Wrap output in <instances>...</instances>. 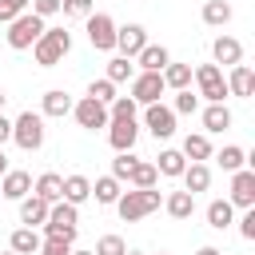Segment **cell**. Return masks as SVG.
<instances>
[{
    "instance_id": "obj_1",
    "label": "cell",
    "mask_w": 255,
    "mask_h": 255,
    "mask_svg": "<svg viewBox=\"0 0 255 255\" xmlns=\"http://www.w3.org/2000/svg\"><path fill=\"white\" fill-rule=\"evenodd\" d=\"M112 207L120 211L124 223H139V219H147L151 211L163 207V195H159L155 187H128V191H120V199H116Z\"/></svg>"
},
{
    "instance_id": "obj_2",
    "label": "cell",
    "mask_w": 255,
    "mask_h": 255,
    "mask_svg": "<svg viewBox=\"0 0 255 255\" xmlns=\"http://www.w3.org/2000/svg\"><path fill=\"white\" fill-rule=\"evenodd\" d=\"M76 231H80V207L68 203V199H56V203L48 207V219H44V239L76 243Z\"/></svg>"
},
{
    "instance_id": "obj_3",
    "label": "cell",
    "mask_w": 255,
    "mask_h": 255,
    "mask_svg": "<svg viewBox=\"0 0 255 255\" xmlns=\"http://www.w3.org/2000/svg\"><path fill=\"white\" fill-rule=\"evenodd\" d=\"M68 52H72V32L68 28H44L40 40L32 44V56H36L40 68H56Z\"/></svg>"
},
{
    "instance_id": "obj_4",
    "label": "cell",
    "mask_w": 255,
    "mask_h": 255,
    "mask_svg": "<svg viewBox=\"0 0 255 255\" xmlns=\"http://www.w3.org/2000/svg\"><path fill=\"white\" fill-rule=\"evenodd\" d=\"M44 28H48V24H44V20H40V16L28 8V12H20L16 20H8L4 40H8V48H12V52H28V48L40 40V32H44Z\"/></svg>"
},
{
    "instance_id": "obj_5",
    "label": "cell",
    "mask_w": 255,
    "mask_h": 255,
    "mask_svg": "<svg viewBox=\"0 0 255 255\" xmlns=\"http://www.w3.org/2000/svg\"><path fill=\"white\" fill-rule=\"evenodd\" d=\"M12 139L20 151H40L44 147V116L40 112H20L12 120Z\"/></svg>"
},
{
    "instance_id": "obj_6",
    "label": "cell",
    "mask_w": 255,
    "mask_h": 255,
    "mask_svg": "<svg viewBox=\"0 0 255 255\" xmlns=\"http://www.w3.org/2000/svg\"><path fill=\"white\" fill-rule=\"evenodd\" d=\"M191 80L199 84L195 96H203L207 104H223V100H227V80H223V68H219V64H199V68L191 72Z\"/></svg>"
},
{
    "instance_id": "obj_7",
    "label": "cell",
    "mask_w": 255,
    "mask_h": 255,
    "mask_svg": "<svg viewBox=\"0 0 255 255\" xmlns=\"http://www.w3.org/2000/svg\"><path fill=\"white\" fill-rule=\"evenodd\" d=\"M88 20V44L96 48V52H112L116 48V20L108 16V12H92V16H84Z\"/></svg>"
},
{
    "instance_id": "obj_8",
    "label": "cell",
    "mask_w": 255,
    "mask_h": 255,
    "mask_svg": "<svg viewBox=\"0 0 255 255\" xmlns=\"http://www.w3.org/2000/svg\"><path fill=\"white\" fill-rule=\"evenodd\" d=\"M163 92H167V84H163L159 72H135V76H131V100H135L139 108L155 104Z\"/></svg>"
},
{
    "instance_id": "obj_9",
    "label": "cell",
    "mask_w": 255,
    "mask_h": 255,
    "mask_svg": "<svg viewBox=\"0 0 255 255\" xmlns=\"http://www.w3.org/2000/svg\"><path fill=\"white\" fill-rule=\"evenodd\" d=\"M143 124H147V131L155 135V139H171L175 135V112L167 108V104H147L143 108Z\"/></svg>"
},
{
    "instance_id": "obj_10",
    "label": "cell",
    "mask_w": 255,
    "mask_h": 255,
    "mask_svg": "<svg viewBox=\"0 0 255 255\" xmlns=\"http://www.w3.org/2000/svg\"><path fill=\"white\" fill-rule=\"evenodd\" d=\"M72 116H76V124H80V128H88V131L108 128V104H100V100H92V96L76 100V104H72Z\"/></svg>"
},
{
    "instance_id": "obj_11",
    "label": "cell",
    "mask_w": 255,
    "mask_h": 255,
    "mask_svg": "<svg viewBox=\"0 0 255 255\" xmlns=\"http://www.w3.org/2000/svg\"><path fill=\"white\" fill-rule=\"evenodd\" d=\"M231 207H255V167L231 171Z\"/></svg>"
},
{
    "instance_id": "obj_12",
    "label": "cell",
    "mask_w": 255,
    "mask_h": 255,
    "mask_svg": "<svg viewBox=\"0 0 255 255\" xmlns=\"http://www.w3.org/2000/svg\"><path fill=\"white\" fill-rule=\"evenodd\" d=\"M143 44H147V28H143V24H124V28H116V52H120V56L135 60Z\"/></svg>"
},
{
    "instance_id": "obj_13",
    "label": "cell",
    "mask_w": 255,
    "mask_h": 255,
    "mask_svg": "<svg viewBox=\"0 0 255 255\" xmlns=\"http://www.w3.org/2000/svg\"><path fill=\"white\" fill-rule=\"evenodd\" d=\"M139 139V124L135 120H108V143L116 151H131Z\"/></svg>"
},
{
    "instance_id": "obj_14",
    "label": "cell",
    "mask_w": 255,
    "mask_h": 255,
    "mask_svg": "<svg viewBox=\"0 0 255 255\" xmlns=\"http://www.w3.org/2000/svg\"><path fill=\"white\" fill-rule=\"evenodd\" d=\"M72 96L64 92V88H48L44 92V104H40V116H48V120H64V116H72Z\"/></svg>"
},
{
    "instance_id": "obj_15",
    "label": "cell",
    "mask_w": 255,
    "mask_h": 255,
    "mask_svg": "<svg viewBox=\"0 0 255 255\" xmlns=\"http://www.w3.org/2000/svg\"><path fill=\"white\" fill-rule=\"evenodd\" d=\"M16 203H20V223H24V227H44V219H48V207H52V203H44L36 191H28V195H24V199H16Z\"/></svg>"
},
{
    "instance_id": "obj_16",
    "label": "cell",
    "mask_w": 255,
    "mask_h": 255,
    "mask_svg": "<svg viewBox=\"0 0 255 255\" xmlns=\"http://www.w3.org/2000/svg\"><path fill=\"white\" fill-rule=\"evenodd\" d=\"M227 96H239V100L255 96V72H251L247 64H231V76H227Z\"/></svg>"
},
{
    "instance_id": "obj_17",
    "label": "cell",
    "mask_w": 255,
    "mask_h": 255,
    "mask_svg": "<svg viewBox=\"0 0 255 255\" xmlns=\"http://www.w3.org/2000/svg\"><path fill=\"white\" fill-rule=\"evenodd\" d=\"M28 191H32V175H28V171H4V175H0V195H4V199L16 203V199H24Z\"/></svg>"
},
{
    "instance_id": "obj_18",
    "label": "cell",
    "mask_w": 255,
    "mask_h": 255,
    "mask_svg": "<svg viewBox=\"0 0 255 255\" xmlns=\"http://www.w3.org/2000/svg\"><path fill=\"white\" fill-rule=\"evenodd\" d=\"M211 56H215V64H243V44L235 40V36H215V44H211Z\"/></svg>"
},
{
    "instance_id": "obj_19",
    "label": "cell",
    "mask_w": 255,
    "mask_h": 255,
    "mask_svg": "<svg viewBox=\"0 0 255 255\" xmlns=\"http://www.w3.org/2000/svg\"><path fill=\"white\" fill-rule=\"evenodd\" d=\"M171 60V52L163 48V44H143L139 48V56H135V64H139V72H163V64Z\"/></svg>"
},
{
    "instance_id": "obj_20",
    "label": "cell",
    "mask_w": 255,
    "mask_h": 255,
    "mask_svg": "<svg viewBox=\"0 0 255 255\" xmlns=\"http://www.w3.org/2000/svg\"><path fill=\"white\" fill-rule=\"evenodd\" d=\"M179 179H183V191L199 195V191H207V187H211V167H207V163H187Z\"/></svg>"
},
{
    "instance_id": "obj_21",
    "label": "cell",
    "mask_w": 255,
    "mask_h": 255,
    "mask_svg": "<svg viewBox=\"0 0 255 255\" xmlns=\"http://www.w3.org/2000/svg\"><path fill=\"white\" fill-rule=\"evenodd\" d=\"M32 191H36L44 203H56V199H64V175H56V171H44V175L32 183Z\"/></svg>"
},
{
    "instance_id": "obj_22",
    "label": "cell",
    "mask_w": 255,
    "mask_h": 255,
    "mask_svg": "<svg viewBox=\"0 0 255 255\" xmlns=\"http://www.w3.org/2000/svg\"><path fill=\"white\" fill-rule=\"evenodd\" d=\"M163 211H167L171 219H191V215H195V195H191V191H171V195L163 199Z\"/></svg>"
},
{
    "instance_id": "obj_23",
    "label": "cell",
    "mask_w": 255,
    "mask_h": 255,
    "mask_svg": "<svg viewBox=\"0 0 255 255\" xmlns=\"http://www.w3.org/2000/svg\"><path fill=\"white\" fill-rule=\"evenodd\" d=\"M231 223H235V207H231V199H211V203H207V227L227 231Z\"/></svg>"
},
{
    "instance_id": "obj_24",
    "label": "cell",
    "mask_w": 255,
    "mask_h": 255,
    "mask_svg": "<svg viewBox=\"0 0 255 255\" xmlns=\"http://www.w3.org/2000/svg\"><path fill=\"white\" fill-rule=\"evenodd\" d=\"M40 243H44V239H40V231H36V227H16V231H12V239H8V247H12L16 255H36V251H40Z\"/></svg>"
},
{
    "instance_id": "obj_25",
    "label": "cell",
    "mask_w": 255,
    "mask_h": 255,
    "mask_svg": "<svg viewBox=\"0 0 255 255\" xmlns=\"http://www.w3.org/2000/svg\"><path fill=\"white\" fill-rule=\"evenodd\" d=\"M64 199L76 203V207L88 203V199H92V179H88V175H64Z\"/></svg>"
},
{
    "instance_id": "obj_26",
    "label": "cell",
    "mask_w": 255,
    "mask_h": 255,
    "mask_svg": "<svg viewBox=\"0 0 255 255\" xmlns=\"http://www.w3.org/2000/svg\"><path fill=\"white\" fill-rule=\"evenodd\" d=\"M159 76H163V84H167L171 92H179V88H191V64H175V60H167Z\"/></svg>"
},
{
    "instance_id": "obj_27",
    "label": "cell",
    "mask_w": 255,
    "mask_h": 255,
    "mask_svg": "<svg viewBox=\"0 0 255 255\" xmlns=\"http://www.w3.org/2000/svg\"><path fill=\"white\" fill-rule=\"evenodd\" d=\"M231 128V108L227 104H207L203 108V131H227Z\"/></svg>"
},
{
    "instance_id": "obj_28",
    "label": "cell",
    "mask_w": 255,
    "mask_h": 255,
    "mask_svg": "<svg viewBox=\"0 0 255 255\" xmlns=\"http://www.w3.org/2000/svg\"><path fill=\"white\" fill-rule=\"evenodd\" d=\"M183 159H191V163H203V159H211V139L203 135V131H195V135H187L183 139Z\"/></svg>"
},
{
    "instance_id": "obj_29",
    "label": "cell",
    "mask_w": 255,
    "mask_h": 255,
    "mask_svg": "<svg viewBox=\"0 0 255 255\" xmlns=\"http://www.w3.org/2000/svg\"><path fill=\"white\" fill-rule=\"evenodd\" d=\"M183 167H187V159H183V151H175V147L159 151V159H155V171H159V175H171V179H179Z\"/></svg>"
},
{
    "instance_id": "obj_30",
    "label": "cell",
    "mask_w": 255,
    "mask_h": 255,
    "mask_svg": "<svg viewBox=\"0 0 255 255\" xmlns=\"http://www.w3.org/2000/svg\"><path fill=\"white\" fill-rule=\"evenodd\" d=\"M120 191H124V187H120L116 175H100V179L92 183V195H96V203H104V207H112V203L120 199Z\"/></svg>"
},
{
    "instance_id": "obj_31",
    "label": "cell",
    "mask_w": 255,
    "mask_h": 255,
    "mask_svg": "<svg viewBox=\"0 0 255 255\" xmlns=\"http://www.w3.org/2000/svg\"><path fill=\"white\" fill-rule=\"evenodd\" d=\"M203 24H207V28L231 24V4H227V0H207V4H203Z\"/></svg>"
},
{
    "instance_id": "obj_32",
    "label": "cell",
    "mask_w": 255,
    "mask_h": 255,
    "mask_svg": "<svg viewBox=\"0 0 255 255\" xmlns=\"http://www.w3.org/2000/svg\"><path fill=\"white\" fill-rule=\"evenodd\" d=\"M155 179H159V171L147 159H135V167L128 171V187H155Z\"/></svg>"
},
{
    "instance_id": "obj_33",
    "label": "cell",
    "mask_w": 255,
    "mask_h": 255,
    "mask_svg": "<svg viewBox=\"0 0 255 255\" xmlns=\"http://www.w3.org/2000/svg\"><path fill=\"white\" fill-rule=\"evenodd\" d=\"M104 76H108L112 84H124V80H131V76H135V64H131L128 56H112V60H108V72H104Z\"/></svg>"
},
{
    "instance_id": "obj_34",
    "label": "cell",
    "mask_w": 255,
    "mask_h": 255,
    "mask_svg": "<svg viewBox=\"0 0 255 255\" xmlns=\"http://www.w3.org/2000/svg\"><path fill=\"white\" fill-rule=\"evenodd\" d=\"M135 112H139V104L131 96H116L108 104V120H135Z\"/></svg>"
},
{
    "instance_id": "obj_35",
    "label": "cell",
    "mask_w": 255,
    "mask_h": 255,
    "mask_svg": "<svg viewBox=\"0 0 255 255\" xmlns=\"http://www.w3.org/2000/svg\"><path fill=\"white\" fill-rule=\"evenodd\" d=\"M215 159L223 163V171H239V167H247V151H243V147H235V143H227Z\"/></svg>"
},
{
    "instance_id": "obj_36",
    "label": "cell",
    "mask_w": 255,
    "mask_h": 255,
    "mask_svg": "<svg viewBox=\"0 0 255 255\" xmlns=\"http://www.w3.org/2000/svg\"><path fill=\"white\" fill-rule=\"evenodd\" d=\"M88 96H92V100H100V104H112V100H116V84H112L108 76H100V80H92V84H88Z\"/></svg>"
},
{
    "instance_id": "obj_37",
    "label": "cell",
    "mask_w": 255,
    "mask_h": 255,
    "mask_svg": "<svg viewBox=\"0 0 255 255\" xmlns=\"http://www.w3.org/2000/svg\"><path fill=\"white\" fill-rule=\"evenodd\" d=\"M195 108H199V96H195L191 88H179V92H175V104H171V112H175V116H191Z\"/></svg>"
},
{
    "instance_id": "obj_38",
    "label": "cell",
    "mask_w": 255,
    "mask_h": 255,
    "mask_svg": "<svg viewBox=\"0 0 255 255\" xmlns=\"http://www.w3.org/2000/svg\"><path fill=\"white\" fill-rule=\"evenodd\" d=\"M124 251H128V243L120 235H100L96 239V255H124Z\"/></svg>"
},
{
    "instance_id": "obj_39",
    "label": "cell",
    "mask_w": 255,
    "mask_h": 255,
    "mask_svg": "<svg viewBox=\"0 0 255 255\" xmlns=\"http://www.w3.org/2000/svg\"><path fill=\"white\" fill-rule=\"evenodd\" d=\"M131 167H135V155H131V151H116V159H112V175H116L120 183L128 179V171H131Z\"/></svg>"
},
{
    "instance_id": "obj_40",
    "label": "cell",
    "mask_w": 255,
    "mask_h": 255,
    "mask_svg": "<svg viewBox=\"0 0 255 255\" xmlns=\"http://www.w3.org/2000/svg\"><path fill=\"white\" fill-rule=\"evenodd\" d=\"M60 12L72 20H84V16H92V0H60Z\"/></svg>"
},
{
    "instance_id": "obj_41",
    "label": "cell",
    "mask_w": 255,
    "mask_h": 255,
    "mask_svg": "<svg viewBox=\"0 0 255 255\" xmlns=\"http://www.w3.org/2000/svg\"><path fill=\"white\" fill-rule=\"evenodd\" d=\"M20 12H28V0H0V24L16 20Z\"/></svg>"
},
{
    "instance_id": "obj_42",
    "label": "cell",
    "mask_w": 255,
    "mask_h": 255,
    "mask_svg": "<svg viewBox=\"0 0 255 255\" xmlns=\"http://www.w3.org/2000/svg\"><path fill=\"white\" fill-rule=\"evenodd\" d=\"M36 255H72V243H64V239H44Z\"/></svg>"
},
{
    "instance_id": "obj_43",
    "label": "cell",
    "mask_w": 255,
    "mask_h": 255,
    "mask_svg": "<svg viewBox=\"0 0 255 255\" xmlns=\"http://www.w3.org/2000/svg\"><path fill=\"white\" fill-rule=\"evenodd\" d=\"M239 235H243V239H255V207H243V219H239Z\"/></svg>"
},
{
    "instance_id": "obj_44",
    "label": "cell",
    "mask_w": 255,
    "mask_h": 255,
    "mask_svg": "<svg viewBox=\"0 0 255 255\" xmlns=\"http://www.w3.org/2000/svg\"><path fill=\"white\" fill-rule=\"evenodd\" d=\"M32 12H36L40 20H48V16L60 12V0H32Z\"/></svg>"
},
{
    "instance_id": "obj_45",
    "label": "cell",
    "mask_w": 255,
    "mask_h": 255,
    "mask_svg": "<svg viewBox=\"0 0 255 255\" xmlns=\"http://www.w3.org/2000/svg\"><path fill=\"white\" fill-rule=\"evenodd\" d=\"M12 139V120H4V112H0V147Z\"/></svg>"
},
{
    "instance_id": "obj_46",
    "label": "cell",
    "mask_w": 255,
    "mask_h": 255,
    "mask_svg": "<svg viewBox=\"0 0 255 255\" xmlns=\"http://www.w3.org/2000/svg\"><path fill=\"white\" fill-rule=\"evenodd\" d=\"M195 255H223V251H219V247H199Z\"/></svg>"
},
{
    "instance_id": "obj_47",
    "label": "cell",
    "mask_w": 255,
    "mask_h": 255,
    "mask_svg": "<svg viewBox=\"0 0 255 255\" xmlns=\"http://www.w3.org/2000/svg\"><path fill=\"white\" fill-rule=\"evenodd\" d=\"M8 171V155H4V147H0V175Z\"/></svg>"
},
{
    "instance_id": "obj_48",
    "label": "cell",
    "mask_w": 255,
    "mask_h": 255,
    "mask_svg": "<svg viewBox=\"0 0 255 255\" xmlns=\"http://www.w3.org/2000/svg\"><path fill=\"white\" fill-rule=\"evenodd\" d=\"M72 255H96V251H76V247H72Z\"/></svg>"
},
{
    "instance_id": "obj_49",
    "label": "cell",
    "mask_w": 255,
    "mask_h": 255,
    "mask_svg": "<svg viewBox=\"0 0 255 255\" xmlns=\"http://www.w3.org/2000/svg\"><path fill=\"white\" fill-rule=\"evenodd\" d=\"M4 100H8V96H4V88H0V112H4Z\"/></svg>"
},
{
    "instance_id": "obj_50",
    "label": "cell",
    "mask_w": 255,
    "mask_h": 255,
    "mask_svg": "<svg viewBox=\"0 0 255 255\" xmlns=\"http://www.w3.org/2000/svg\"><path fill=\"white\" fill-rule=\"evenodd\" d=\"M0 255H16V251H12V247H8V251H0Z\"/></svg>"
},
{
    "instance_id": "obj_51",
    "label": "cell",
    "mask_w": 255,
    "mask_h": 255,
    "mask_svg": "<svg viewBox=\"0 0 255 255\" xmlns=\"http://www.w3.org/2000/svg\"><path fill=\"white\" fill-rule=\"evenodd\" d=\"M124 255H143V251H124Z\"/></svg>"
},
{
    "instance_id": "obj_52",
    "label": "cell",
    "mask_w": 255,
    "mask_h": 255,
    "mask_svg": "<svg viewBox=\"0 0 255 255\" xmlns=\"http://www.w3.org/2000/svg\"><path fill=\"white\" fill-rule=\"evenodd\" d=\"M159 255H167V251H159Z\"/></svg>"
},
{
    "instance_id": "obj_53",
    "label": "cell",
    "mask_w": 255,
    "mask_h": 255,
    "mask_svg": "<svg viewBox=\"0 0 255 255\" xmlns=\"http://www.w3.org/2000/svg\"><path fill=\"white\" fill-rule=\"evenodd\" d=\"M0 199H4V195H0Z\"/></svg>"
}]
</instances>
